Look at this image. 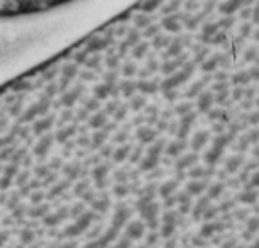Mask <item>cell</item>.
Masks as SVG:
<instances>
[{"label":"cell","mask_w":259,"mask_h":248,"mask_svg":"<svg viewBox=\"0 0 259 248\" xmlns=\"http://www.w3.org/2000/svg\"><path fill=\"white\" fill-rule=\"evenodd\" d=\"M60 248H76V245L73 241H68V243H63Z\"/></svg>","instance_id":"7a4b0ae2"},{"label":"cell","mask_w":259,"mask_h":248,"mask_svg":"<svg viewBox=\"0 0 259 248\" xmlns=\"http://www.w3.org/2000/svg\"><path fill=\"white\" fill-rule=\"evenodd\" d=\"M60 2L65 0H2V7L6 14H27L56 6Z\"/></svg>","instance_id":"6da1fadb"}]
</instances>
